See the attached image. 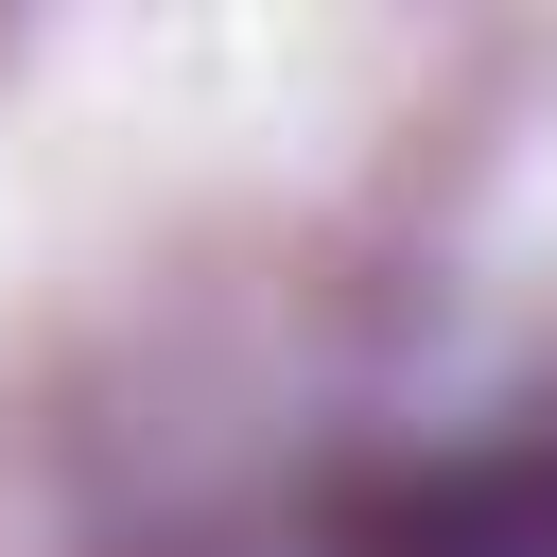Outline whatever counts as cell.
<instances>
[{
  "mask_svg": "<svg viewBox=\"0 0 557 557\" xmlns=\"http://www.w3.org/2000/svg\"><path fill=\"white\" fill-rule=\"evenodd\" d=\"M313 557H557V418L470 435V453H400V470L331 487Z\"/></svg>",
  "mask_w": 557,
  "mask_h": 557,
  "instance_id": "1",
  "label": "cell"
}]
</instances>
